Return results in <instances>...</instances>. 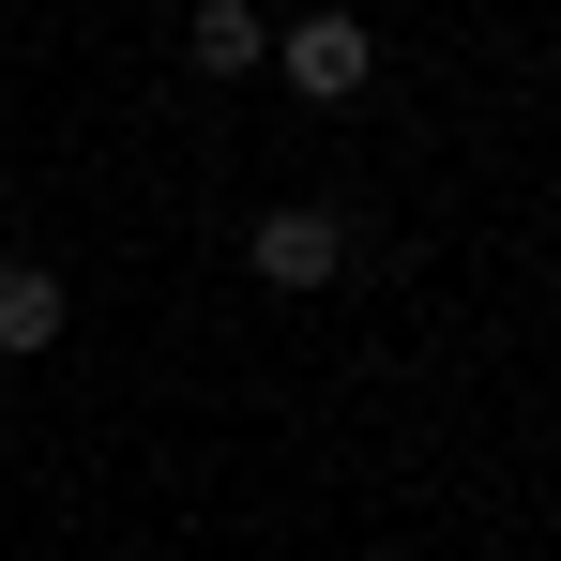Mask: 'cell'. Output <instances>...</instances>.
<instances>
[{"label":"cell","mask_w":561,"mask_h":561,"mask_svg":"<svg viewBox=\"0 0 561 561\" xmlns=\"http://www.w3.org/2000/svg\"><path fill=\"white\" fill-rule=\"evenodd\" d=\"M274 77H288L304 106H365V92H379V31L350 15V0H319V15L274 31Z\"/></svg>","instance_id":"obj_1"},{"label":"cell","mask_w":561,"mask_h":561,"mask_svg":"<svg viewBox=\"0 0 561 561\" xmlns=\"http://www.w3.org/2000/svg\"><path fill=\"white\" fill-rule=\"evenodd\" d=\"M243 274L288 288V304H304V288H334V274H350V213H334V197H274V213L243 228Z\"/></svg>","instance_id":"obj_2"},{"label":"cell","mask_w":561,"mask_h":561,"mask_svg":"<svg viewBox=\"0 0 561 561\" xmlns=\"http://www.w3.org/2000/svg\"><path fill=\"white\" fill-rule=\"evenodd\" d=\"M61 319H77V288L46 274V259H0V365H46Z\"/></svg>","instance_id":"obj_3"},{"label":"cell","mask_w":561,"mask_h":561,"mask_svg":"<svg viewBox=\"0 0 561 561\" xmlns=\"http://www.w3.org/2000/svg\"><path fill=\"white\" fill-rule=\"evenodd\" d=\"M183 61H197V77H274V15H259V0H197Z\"/></svg>","instance_id":"obj_4"}]
</instances>
